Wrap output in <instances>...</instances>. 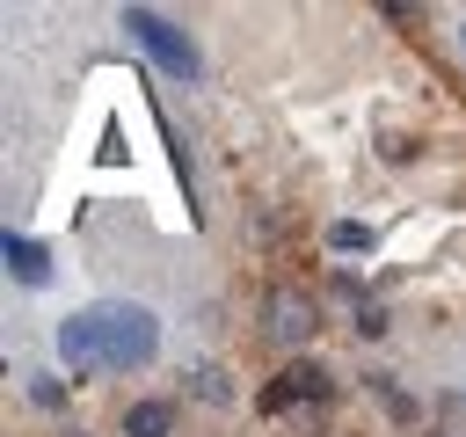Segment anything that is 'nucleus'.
Instances as JSON below:
<instances>
[{
	"instance_id": "1",
	"label": "nucleus",
	"mask_w": 466,
	"mask_h": 437,
	"mask_svg": "<svg viewBox=\"0 0 466 437\" xmlns=\"http://www.w3.org/2000/svg\"><path fill=\"white\" fill-rule=\"evenodd\" d=\"M160 350V320L131 299H102V306H80L73 320H58V357L73 371H131Z\"/></svg>"
},
{
	"instance_id": "2",
	"label": "nucleus",
	"mask_w": 466,
	"mask_h": 437,
	"mask_svg": "<svg viewBox=\"0 0 466 437\" xmlns=\"http://www.w3.org/2000/svg\"><path fill=\"white\" fill-rule=\"evenodd\" d=\"M124 29L153 51V66H160L167 80H197V66H204V58H197V44H189L160 7H124Z\"/></svg>"
},
{
	"instance_id": "3",
	"label": "nucleus",
	"mask_w": 466,
	"mask_h": 437,
	"mask_svg": "<svg viewBox=\"0 0 466 437\" xmlns=\"http://www.w3.org/2000/svg\"><path fill=\"white\" fill-rule=\"evenodd\" d=\"M313 393H328V371H320V364H291V371H277V386L262 393V408L277 415V408H291V401H313Z\"/></svg>"
},
{
	"instance_id": "4",
	"label": "nucleus",
	"mask_w": 466,
	"mask_h": 437,
	"mask_svg": "<svg viewBox=\"0 0 466 437\" xmlns=\"http://www.w3.org/2000/svg\"><path fill=\"white\" fill-rule=\"evenodd\" d=\"M0 255H7V277H22V284H51V255H44L29 233H15V226H7Z\"/></svg>"
},
{
	"instance_id": "5",
	"label": "nucleus",
	"mask_w": 466,
	"mask_h": 437,
	"mask_svg": "<svg viewBox=\"0 0 466 437\" xmlns=\"http://www.w3.org/2000/svg\"><path fill=\"white\" fill-rule=\"evenodd\" d=\"M269 335H277V342H306V335H313V306H306L299 291H277V299H269Z\"/></svg>"
},
{
	"instance_id": "6",
	"label": "nucleus",
	"mask_w": 466,
	"mask_h": 437,
	"mask_svg": "<svg viewBox=\"0 0 466 437\" xmlns=\"http://www.w3.org/2000/svg\"><path fill=\"white\" fill-rule=\"evenodd\" d=\"M175 430V408L167 401H131L124 408V437H167Z\"/></svg>"
},
{
	"instance_id": "7",
	"label": "nucleus",
	"mask_w": 466,
	"mask_h": 437,
	"mask_svg": "<svg viewBox=\"0 0 466 437\" xmlns=\"http://www.w3.org/2000/svg\"><path fill=\"white\" fill-rule=\"evenodd\" d=\"M328 248H335V255H357V248H371V226H357V218H335V226H328Z\"/></svg>"
},
{
	"instance_id": "8",
	"label": "nucleus",
	"mask_w": 466,
	"mask_h": 437,
	"mask_svg": "<svg viewBox=\"0 0 466 437\" xmlns=\"http://www.w3.org/2000/svg\"><path fill=\"white\" fill-rule=\"evenodd\" d=\"M459 51H466V29H459Z\"/></svg>"
}]
</instances>
